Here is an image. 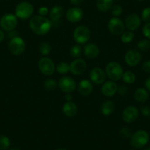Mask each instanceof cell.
Returning a JSON list of instances; mask_svg holds the SVG:
<instances>
[{
  "mask_svg": "<svg viewBox=\"0 0 150 150\" xmlns=\"http://www.w3.org/2000/svg\"><path fill=\"white\" fill-rule=\"evenodd\" d=\"M134 97L137 102L143 103L148 100L149 97V93L148 90H146V88H139L136 89L134 93Z\"/></svg>",
  "mask_w": 150,
  "mask_h": 150,
  "instance_id": "23",
  "label": "cell"
},
{
  "mask_svg": "<svg viewBox=\"0 0 150 150\" xmlns=\"http://www.w3.org/2000/svg\"><path fill=\"white\" fill-rule=\"evenodd\" d=\"M73 38L78 44H86L91 38V31L88 27L80 25L74 29Z\"/></svg>",
  "mask_w": 150,
  "mask_h": 150,
  "instance_id": "5",
  "label": "cell"
},
{
  "mask_svg": "<svg viewBox=\"0 0 150 150\" xmlns=\"http://www.w3.org/2000/svg\"><path fill=\"white\" fill-rule=\"evenodd\" d=\"M63 15V8L60 5H54L49 12V18L54 28H58L61 25V18Z\"/></svg>",
  "mask_w": 150,
  "mask_h": 150,
  "instance_id": "10",
  "label": "cell"
},
{
  "mask_svg": "<svg viewBox=\"0 0 150 150\" xmlns=\"http://www.w3.org/2000/svg\"><path fill=\"white\" fill-rule=\"evenodd\" d=\"M108 28L110 33L113 35H122L125 30V22L118 17H112L108 21Z\"/></svg>",
  "mask_w": 150,
  "mask_h": 150,
  "instance_id": "9",
  "label": "cell"
},
{
  "mask_svg": "<svg viewBox=\"0 0 150 150\" xmlns=\"http://www.w3.org/2000/svg\"><path fill=\"white\" fill-rule=\"evenodd\" d=\"M69 65L71 73L77 76L84 73L87 69V63L82 58L74 59Z\"/></svg>",
  "mask_w": 150,
  "mask_h": 150,
  "instance_id": "16",
  "label": "cell"
},
{
  "mask_svg": "<svg viewBox=\"0 0 150 150\" xmlns=\"http://www.w3.org/2000/svg\"><path fill=\"white\" fill-rule=\"evenodd\" d=\"M17 24H18V18L14 14H5L0 18V27L5 31H13L17 27Z\"/></svg>",
  "mask_w": 150,
  "mask_h": 150,
  "instance_id": "8",
  "label": "cell"
},
{
  "mask_svg": "<svg viewBox=\"0 0 150 150\" xmlns=\"http://www.w3.org/2000/svg\"><path fill=\"white\" fill-rule=\"evenodd\" d=\"M55 70L60 74H66L70 71V65L66 62H60L56 66Z\"/></svg>",
  "mask_w": 150,
  "mask_h": 150,
  "instance_id": "27",
  "label": "cell"
},
{
  "mask_svg": "<svg viewBox=\"0 0 150 150\" xmlns=\"http://www.w3.org/2000/svg\"><path fill=\"white\" fill-rule=\"evenodd\" d=\"M29 26L32 32L37 35H47L52 27L50 18L40 15L31 17L29 22Z\"/></svg>",
  "mask_w": 150,
  "mask_h": 150,
  "instance_id": "1",
  "label": "cell"
},
{
  "mask_svg": "<svg viewBox=\"0 0 150 150\" xmlns=\"http://www.w3.org/2000/svg\"><path fill=\"white\" fill-rule=\"evenodd\" d=\"M38 50L39 52L42 54L44 57H47V55L50 54L52 50V47L50 44L47 42H42L40 44L39 47H38Z\"/></svg>",
  "mask_w": 150,
  "mask_h": 150,
  "instance_id": "28",
  "label": "cell"
},
{
  "mask_svg": "<svg viewBox=\"0 0 150 150\" xmlns=\"http://www.w3.org/2000/svg\"><path fill=\"white\" fill-rule=\"evenodd\" d=\"M142 33L146 38L150 40V22L146 23L142 29Z\"/></svg>",
  "mask_w": 150,
  "mask_h": 150,
  "instance_id": "36",
  "label": "cell"
},
{
  "mask_svg": "<svg viewBox=\"0 0 150 150\" xmlns=\"http://www.w3.org/2000/svg\"><path fill=\"white\" fill-rule=\"evenodd\" d=\"M145 87L146 89L150 91V77H148V78L145 81Z\"/></svg>",
  "mask_w": 150,
  "mask_h": 150,
  "instance_id": "43",
  "label": "cell"
},
{
  "mask_svg": "<svg viewBox=\"0 0 150 150\" xmlns=\"http://www.w3.org/2000/svg\"><path fill=\"white\" fill-rule=\"evenodd\" d=\"M136 1H138V2H142L143 0H136Z\"/></svg>",
  "mask_w": 150,
  "mask_h": 150,
  "instance_id": "48",
  "label": "cell"
},
{
  "mask_svg": "<svg viewBox=\"0 0 150 150\" xmlns=\"http://www.w3.org/2000/svg\"><path fill=\"white\" fill-rule=\"evenodd\" d=\"M55 150H67L66 149H63V148H59V149H57Z\"/></svg>",
  "mask_w": 150,
  "mask_h": 150,
  "instance_id": "46",
  "label": "cell"
},
{
  "mask_svg": "<svg viewBox=\"0 0 150 150\" xmlns=\"http://www.w3.org/2000/svg\"><path fill=\"white\" fill-rule=\"evenodd\" d=\"M70 2L72 5L75 6H79L84 2V0H70Z\"/></svg>",
  "mask_w": 150,
  "mask_h": 150,
  "instance_id": "41",
  "label": "cell"
},
{
  "mask_svg": "<svg viewBox=\"0 0 150 150\" xmlns=\"http://www.w3.org/2000/svg\"><path fill=\"white\" fill-rule=\"evenodd\" d=\"M49 12H50V11L47 7H41L38 9V13L41 16H46L47 15H48Z\"/></svg>",
  "mask_w": 150,
  "mask_h": 150,
  "instance_id": "40",
  "label": "cell"
},
{
  "mask_svg": "<svg viewBox=\"0 0 150 150\" xmlns=\"http://www.w3.org/2000/svg\"><path fill=\"white\" fill-rule=\"evenodd\" d=\"M11 146V140L5 135H0V150H6Z\"/></svg>",
  "mask_w": 150,
  "mask_h": 150,
  "instance_id": "32",
  "label": "cell"
},
{
  "mask_svg": "<svg viewBox=\"0 0 150 150\" xmlns=\"http://www.w3.org/2000/svg\"><path fill=\"white\" fill-rule=\"evenodd\" d=\"M62 110L63 114L69 118H73L77 115L78 112V108L74 102L70 101V102H65L62 108Z\"/></svg>",
  "mask_w": 150,
  "mask_h": 150,
  "instance_id": "21",
  "label": "cell"
},
{
  "mask_svg": "<svg viewBox=\"0 0 150 150\" xmlns=\"http://www.w3.org/2000/svg\"><path fill=\"white\" fill-rule=\"evenodd\" d=\"M119 134H120L121 136L123 137L124 138H129L132 136V132H131L130 129L127 127L122 128V129H120Z\"/></svg>",
  "mask_w": 150,
  "mask_h": 150,
  "instance_id": "35",
  "label": "cell"
},
{
  "mask_svg": "<svg viewBox=\"0 0 150 150\" xmlns=\"http://www.w3.org/2000/svg\"><path fill=\"white\" fill-rule=\"evenodd\" d=\"M141 24V18L138 14L132 13L128 16L125 21V28L129 31H135L138 30Z\"/></svg>",
  "mask_w": 150,
  "mask_h": 150,
  "instance_id": "17",
  "label": "cell"
},
{
  "mask_svg": "<svg viewBox=\"0 0 150 150\" xmlns=\"http://www.w3.org/2000/svg\"><path fill=\"white\" fill-rule=\"evenodd\" d=\"M11 150H21L19 148H17V147H13L11 149Z\"/></svg>",
  "mask_w": 150,
  "mask_h": 150,
  "instance_id": "45",
  "label": "cell"
},
{
  "mask_svg": "<svg viewBox=\"0 0 150 150\" xmlns=\"http://www.w3.org/2000/svg\"><path fill=\"white\" fill-rule=\"evenodd\" d=\"M83 16H84L83 11L78 7L69 8L66 13V19L71 23L79 22L83 19Z\"/></svg>",
  "mask_w": 150,
  "mask_h": 150,
  "instance_id": "15",
  "label": "cell"
},
{
  "mask_svg": "<svg viewBox=\"0 0 150 150\" xmlns=\"http://www.w3.org/2000/svg\"><path fill=\"white\" fill-rule=\"evenodd\" d=\"M149 141V135L146 130H138L130 137V144L134 148L141 149L145 146Z\"/></svg>",
  "mask_w": 150,
  "mask_h": 150,
  "instance_id": "4",
  "label": "cell"
},
{
  "mask_svg": "<svg viewBox=\"0 0 150 150\" xmlns=\"http://www.w3.org/2000/svg\"><path fill=\"white\" fill-rule=\"evenodd\" d=\"M118 85L116 82L109 80V81H105L102 84L101 88V92L104 96L107 97H111L113 96L117 93Z\"/></svg>",
  "mask_w": 150,
  "mask_h": 150,
  "instance_id": "18",
  "label": "cell"
},
{
  "mask_svg": "<svg viewBox=\"0 0 150 150\" xmlns=\"http://www.w3.org/2000/svg\"><path fill=\"white\" fill-rule=\"evenodd\" d=\"M141 112L145 117H150V107L144 105L141 108Z\"/></svg>",
  "mask_w": 150,
  "mask_h": 150,
  "instance_id": "38",
  "label": "cell"
},
{
  "mask_svg": "<svg viewBox=\"0 0 150 150\" xmlns=\"http://www.w3.org/2000/svg\"><path fill=\"white\" fill-rule=\"evenodd\" d=\"M143 150H150V146L149 147H146V148H145Z\"/></svg>",
  "mask_w": 150,
  "mask_h": 150,
  "instance_id": "47",
  "label": "cell"
},
{
  "mask_svg": "<svg viewBox=\"0 0 150 150\" xmlns=\"http://www.w3.org/2000/svg\"><path fill=\"white\" fill-rule=\"evenodd\" d=\"M137 47H138V50H140V51H148L150 49V41L147 38L141 40L140 41H138V44H137Z\"/></svg>",
  "mask_w": 150,
  "mask_h": 150,
  "instance_id": "30",
  "label": "cell"
},
{
  "mask_svg": "<svg viewBox=\"0 0 150 150\" xmlns=\"http://www.w3.org/2000/svg\"><path fill=\"white\" fill-rule=\"evenodd\" d=\"M57 86H58V85H57V81L54 79H47L44 83V87L48 91L55 90Z\"/></svg>",
  "mask_w": 150,
  "mask_h": 150,
  "instance_id": "31",
  "label": "cell"
},
{
  "mask_svg": "<svg viewBox=\"0 0 150 150\" xmlns=\"http://www.w3.org/2000/svg\"><path fill=\"white\" fill-rule=\"evenodd\" d=\"M77 89H78L79 93L81 95L84 96H88L93 91V83L91 80H87V79H83L79 83Z\"/></svg>",
  "mask_w": 150,
  "mask_h": 150,
  "instance_id": "20",
  "label": "cell"
},
{
  "mask_svg": "<svg viewBox=\"0 0 150 150\" xmlns=\"http://www.w3.org/2000/svg\"><path fill=\"white\" fill-rule=\"evenodd\" d=\"M122 12H123V8L122 6L119 5H113L111 8V13H112V15L114 17H118L122 15Z\"/></svg>",
  "mask_w": 150,
  "mask_h": 150,
  "instance_id": "33",
  "label": "cell"
},
{
  "mask_svg": "<svg viewBox=\"0 0 150 150\" xmlns=\"http://www.w3.org/2000/svg\"><path fill=\"white\" fill-rule=\"evenodd\" d=\"M122 79L124 83H126V84H132L136 80V76L132 71H127L124 72Z\"/></svg>",
  "mask_w": 150,
  "mask_h": 150,
  "instance_id": "25",
  "label": "cell"
},
{
  "mask_svg": "<svg viewBox=\"0 0 150 150\" xmlns=\"http://www.w3.org/2000/svg\"><path fill=\"white\" fill-rule=\"evenodd\" d=\"M4 38H5V34H4V33L2 30H0V43L3 41Z\"/></svg>",
  "mask_w": 150,
  "mask_h": 150,
  "instance_id": "44",
  "label": "cell"
},
{
  "mask_svg": "<svg viewBox=\"0 0 150 150\" xmlns=\"http://www.w3.org/2000/svg\"><path fill=\"white\" fill-rule=\"evenodd\" d=\"M90 80L96 85H102L106 80L105 71L100 67H94L89 73Z\"/></svg>",
  "mask_w": 150,
  "mask_h": 150,
  "instance_id": "14",
  "label": "cell"
},
{
  "mask_svg": "<svg viewBox=\"0 0 150 150\" xmlns=\"http://www.w3.org/2000/svg\"><path fill=\"white\" fill-rule=\"evenodd\" d=\"M34 8L33 5L28 2H21L17 5L15 9V15L18 18L27 20L33 17Z\"/></svg>",
  "mask_w": 150,
  "mask_h": 150,
  "instance_id": "3",
  "label": "cell"
},
{
  "mask_svg": "<svg viewBox=\"0 0 150 150\" xmlns=\"http://www.w3.org/2000/svg\"><path fill=\"white\" fill-rule=\"evenodd\" d=\"M8 48L11 54L16 56H19L25 51L26 43L22 38L16 36L11 39L8 44Z\"/></svg>",
  "mask_w": 150,
  "mask_h": 150,
  "instance_id": "6",
  "label": "cell"
},
{
  "mask_svg": "<svg viewBox=\"0 0 150 150\" xmlns=\"http://www.w3.org/2000/svg\"><path fill=\"white\" fill-rule=\"evenodd\" d=\"M134 37H135V35L132 31L129 30V31L124 32L121 35V41L124 44H129L134 39Z\"/></svg>",
  "mask_w": 150,
  "mask_h": 150,
  "instance_id": "29",
  "label": "cell"
},
{
  "mask_svg": "<svg viewBox=\"0 0 150 150\" xmlns=\"http://www.w3.org/2000/svg\"><path fill=\"white\" fill-rule=\"evenodd\" d=\"M83 52V49L80 46V44H75L73 45L70 49V54L74 59L80 58Z\"/></svg>",
  "mask_w": 150,
  "mask_h": 150,
  "instance_id": "26",
  "label": "cell"
},
{
  "mask_svg": "<svg viewBox=\"0 0 150 150\" xmlns=\"http://www.w3.org/2000/svg\"><path fill=\"white\" fill-rule=\"evenodd\" d=\"M142 69L144 71L150 74V60L144 62L142 65Z\"/></svg>",
  "mask_w": 150,
  "mask_h": 150,
  "instance_id": "39",
  "label": "cell"
},
{
  "mask_svg": "<svg viewBox=\"0 0 150 150\" xmlns=\"http://www.w3.org/2000/svg\"><path fill=\"white\" fill-rule=\"evenodd\" d=\"M142 56L141 52L136 50H129L125 53V62L129 66H136L141 63Z\"/></svg>",
  "mask_w": 150,
  "mask_h": 150,
  "instance_id": "13",
  "label": "cell"
},
{
  "mask_svg": "<svg viewBox=\"0 0 150 150\" xmlns=\"http://www.w3.org/2000/svg\"><path fill=\"white\" fill-rule=\"evenodd\" d=\"M122 116L123 121L126 123H133L139 116V110L136 107L130 105L124 109Z\"/></svg>",
  "mask_w": 150,
  "mask_h": 150,
  "instance_id": "12",
  "label": "cell"
},
{
  "mask_svg": "<svg viewBox=\"0 0 150 150\" xmlns=\"http://www.w3.org/2000/svg\"><path fill=\"white\" fill-rule=\"evenodd\" d=\"M128 91H129V89H128L127 86L125 85H121V86H118L117 93L121 96H125L128 93Z\"/></svg>",
  "mask_w": 150,
  "mask_h": 150,
  "instance_id": "37",
  "label": "cell"
},
{
  "mask_svg": "<svg viewBox=\"0 0 150 150\" xmlns=\"http://www.w3.org/2000/svg\"><path fill=\"white\" fill-rule=\"evenodd\" d=\"M100 50L96 44L93 43L86 44L83 47V53L89 59H95L99 56Z\"/></svg>",
  "mask_w": 150,
  "mask_h": 150,
  "instance_id": "19",
  "label": "cell"
},
{
  "mask_svg": "<svg viewBox=\"0 0 150 150\" xmlns=\"http://www.w3.org/2000/svg\"><path fill=\"white\" fill-rule=\"evenodd\" d=\"M113 0H97L96 4V8L100 12H108L113 6Z\"/></svg>",
  "mask_w": 150,
  "mask_h": 150,
  "instance_id": "24",
  "label": "cell"
},
{
  "mask_svg": "<svg viewBox=\"0 0 150 150\" xmlns=\"http://www.w3.org/2000/svg\"><path fill=\"white\" fill-rule=\"evenodd\" d=\"M65 99H66V102H70L73 99V96H72L71 93H67L65 94Z\"/></svg>",
  "mask_w": 150,
  "mask_h": 150,
  "instance_id": "42",
  "label": "cell"
},
{
  "mask_svg": "<svg viewBox=\"0 0 150 150\" xmlns=\"http://www.w3.org/2000/svg\"><path fill=\"white\" fill-rule=\"evenodd\" d=\"M58 87L64 93H72L77 88V83L73 78L68 76H63L58 80Z\"/></svg>",
  "mask_w": 150,
  "mask_h": 150,
  "instance_id": "11",
  "label": "cell"
},
{
  "mask_svg": "<svg viewBox=\"0 0 150 150\" xmlns=\"http://www.w3.org/2000/svg\"><path fill=\"white\" fill-rule=\"evenodd\" d=\"M38 67L40 71L46 76L53 74L56 71V66L54 61L47 57H43L40 59L38 63Z\"/></svg>",
  "mask_w": 150,
  "mask_h": 150,
  "instance_id": "7",
  "label": "cell"
},
{
  "mask_svg": "<svg viewBox=\"0 0 150 150\" xmlns=\"http://www.w3.org/2000/svg\"><path fill=\"white\" fill-rule=\"evenodd\" d=\"M115 109H116V105L112 100H105L101 105V112L102 115L105 116H108L112 114L114 112Z\"/></svg>",
  "mask_w": 150,
  "mask_h": 150,
  "instance_id": "22",
  "label": "cell"
},
{
  "mask_svg": "<svg viewBox=\"0 0 150 150\" xmlns=\"http://www.w3.org/2000/svg\"><path fill=\"white\" fill-rule=\"evenodd\" d=\"M141 19L145 22H150V8H146L143 10L141 13Z\"/></svg>",
  "mask_w": 150,
  "mask_h": 150,
  "instance_id": "34",
  "label": "cell"
},
{
  "mask_svg": "<svg viewBox=\"0 0 150 150\" xmlns=\"http://www.w3.org/2000/svg\"><path fill=\"white\" fill-rule=\"evenodd\" d=\"M106 76L112 81H119L122 78L124 69L122 65L116 61H111L105 67Z\"/></svg>",
  "mask_w": 150,
  "mask_h": 150,
  "instance_id": "2",
  "label": "cell"
}]
</instances>
